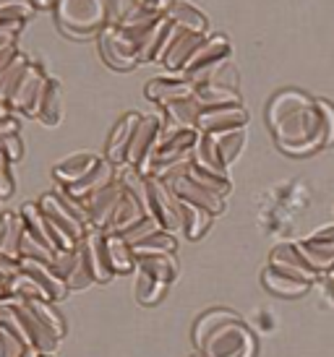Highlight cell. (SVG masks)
<instances>
[{"label": "cell", "mask_w": 334, "mask_h": 357, "mask_svg": "<svg viewBox=\"0 0 334 357\" xmlns=\"http://www.w3.org/2000/svg\"><path fill=\"white\" fill-rule=\"evenodd\" d=\"M167 185L173 188V193L177 196V201L204 208V211H209L212 217H217V214H222V211H225V199H219L217 193H212L209 188H204V185L196 183L191 175H180V178L170 180Z\"/></svg>", "instance_id": "obj_12"}, {"label": "cell", "mask_w": 334, "mask_h": 357, "mask_svg": "<svg viewBox=\"0 0 334 357\" xmlns=\"http://www.w3.org/2000/svg\"><path fill=\"white\" fill-rule=\"evenodd\" d=\"M6 298H8V279L0 277V300H6Z\"/></svg>", "instance_id": "obj_54"}, {"label": "cell", "mask_w": 334, "mask_h": 357, "mask_svg": "<svg viewBox=\"0 0 334 357\" xmlns=\"http://www.w3.org/2000/svg\"><path fill=\"white\" fill-rule=\"evenodd\" d=\"M246 123H248V112L243 109V105L204 109L201 118H198V133L217 136V133H227V130L246 128Z\"/></svg>", "instance_id": "obj_18"}, {"label": "cell", "mask_w": 334, "mask_h": 357, "mask_svg": "<svg viewBox=\"0 0 334 357\" xmlns=\"http://www.w3.org/2000/svg\"><path fill=\"white\" fill-rule=\"evenodd\" d=\"M167 29H170V19L162 16V19L144 34V40H141V45H138V58H141V63H157Z\"/></svg>", "instance_id": "obj_31"}, {"label": "cell", "mask_w": 334, "mask_h": 357, "mask_svg": "<svg viewBox=\"0 0 334 357\" xmlns=\"http://www.w3.org/2000/svg\"><path fill=\"white\" fill-rule=\"evenodd\" d=\"M141 118L144 115H138V112H126L115 123V128L110 130L108 146H105V159H110L112 165H126L128 151H131V144H133V136H136Z\"/></svg>", "instance_id": "obj_17"}, {"label": "cell", "mask_w": 334, "mask_h": 357, "mask_svg": "<svg viewBox=\"0 0 334 357\" xmlns=\"http://www.w3.org/2000/svg\"><path fill=\"white\" fill-rule=\"evenodd\" d=\"M165 16L173 21V24H177L180 29L194 31V34H207V29H209L207 16H204L196 6H191V3H175Z\"/></svg>", "instance_id": "obj_26"}, {"label": "cell", "mask_w": 334, "mask_h": 357, "mask_svg": "<svg viewBox=\"0 0 334 357\" xmlns=\"http://www.w3.org/2000/svg\"><path fill=\"white\" fill-rule=\"evenodd\" d=\"M24 217V225H27V232H29L34 240H40L42 245H48L50 250L55 253H63V250H76L79 243L68 240L66 235H60L58 229L50 225V219L42 214V208L37 204H24L19 211Z\"/></svg>", "instance_id": "obj_10"}, {"label": "cell", "mask_w": 334, "mask_h": 357, "mask_svg": "<svg viewBox=\"0 0 334 357\" xmlns=\"http://www.w3.org/2000/svg\"><path fill=\"white\" fill-rule=\"evenodd\" d=\"M13 219H16V214H13V211L0 214V253H3V243H6V238H8L10 227H13Z\"/></svg>", "instance_id": "obj_53"}, {"label": "cell", "mask_w": 334, "mask_h": 357, "mask_svg": "<svg viewBox=\"0 0 334 357\" xmlns=\"http://www.w3.org/2000/svg\"><path fill=\"white\" fill-rule=\"evenodd\" d=\"M198 355L204 357H254L256 339L251 328L240 318H230L227 324L217 328L215 334L198 347Z\"/></svg>", "instance_id": "obj_4"}, {"label": "cell", "mask_w": 334, "mask_h": 357, "mask_svg": "<svg viewBox=\"0 0 334 357\" xmlns=\"http://www.w3.org/2000/svg\"><path fill=\"white\" fill-rule=\"evenodd\" d=\"M99 162H102V157L89 154V151H81V154H73V157L63 159L60 165H55L52 178L58 180L60 188H73V185H79L81 180L87 178L92 169L97 167Z\"/></svg>", "instance_id": "obj_19"}, {"label": "cell", "mask_w": 334, "mask_h": 357, "mask_svg": "<svg viewBox=\"0 0 334 357\" xmlns=\"http://www.w3.org/2000/svg\"><path fill=\"white\" fill-rule=\"evenodd\" d=\"M19 268H21V261H16V258H8L6 253H0V277L10 282V279L19 274Z\"/></svg>", "instance_id": "obj_49"}, {"label": "cell", "mask_w": 334, "mask_h": 357, "mask_svg": "<svg viewBox=\"0 0 334 357\" xmlns=\"http://www.w3.org/2000/svg\"><path fill=\"white\" fill-rule=\"evenodd\" d=\"M209 225H212V214L209 211L180 201V232L188 240H198L209 229Z\"/></svg>", "instance_id": "obj_29"}, {"label": "cell", "mask_w": 334, "mask_h": 357, "mask_svg": "<svg viewBox=\"0 0 334 357\" xmlns=\"http://www.w3.org/2000/svg\"><path fill=\"white\" fill-rule=\"evenodd\" d=\"M138 274H147L154 282L173 284L177 277V261L175 256H138Z\"/></svg>", "instance_id": "obj_25"}, {"label": "cell", "mask_w": 334, "mask_h": 357, "mask_svg": "<svg viewBox=\"0 0 334 357\" xmlns=\"http://www.w3.org/2000/svg\"><path fill=\"white\" fill-rule=\"evenodd\" d=\"M94 282H97V279H94V271H92L87 256H84V253H81V248H79V264H76V268L71 271V277L66 279V284H68L71 292H76V289L92 287Z\"/></svg>", "instance_id": "obj_41"}, {"label": "cell", "mask_w": 334, "mask_h": 357, "mask_svg": "<svg viewBox=\"0 0 334 357\" xmlns=\"http://www.w3.org/2000/svg\"><path fill=\"white\" fill-rule=\"evenodd\" d=\"M13 303V310H16V318H19L21 326V337L27 342V347L37 349L42 355H55L60 347V337L55 331H50L40 318L29 310V305L24 300H10Z\"/></svg>", "instance_id": "obj_9"}, {"label": "cell", "mask_w": 334, "mask_h": 357, "mask_svg": "<svg viewBox=\"0 0 334 357\" xmlns=\"http://www.w3.org/2000/svg\"><path fill=\"white\" fill-rule=\"evenodd\" d=\"M230 52H233V47H230L227 37H222V34H209L207 40H204V45L194 52V58L188 60V66L183 68V76L194 81L196 86L204 84L212 76V70H217L222 63H227Z\"/></svg>", "instance_id": "obj_6"}, {"label": "cell", "mask_w": 334, "mask_h": 357, "mask_svg": "<svg viewBox=\"0 0 334 357\" xmlns=\"http://www.w3.org/2000/svg\"><path fill=\"white\" fill-rule=\"evenodd\" d=\"M144 217H149V214H147V206H144L141 196L123 185V199H120L118 208H115V217L110 222L108 232L123 235V232H128L131 227H136Z\"/></svg>", "instance_id": "obj_20"}, {"label": "cell", "mask_w": 334, "mask_h": 357, "mask_svg": "<svg viewBox=\"0 0 334 357\" xmlns=\"http://www.w3.org/2000/svg\"><path fill=\"white\" fill-rule=\"evenodd\" d=\"M10 165H13V162L0 151V199L13 196V188H16V183H13V172H10Z\"/></svg>", "instance_id": "obj_46"}, {"label": "cell", "mask_w": 334, "mask_h": 357, "mask_svg": "<svg viewBox=\"0 0 334 357\" xmlns=\"http://www.w3.org/2000/svg\"><path fill=\"white\" fill-rule=\"evenodd\" d=\"M194 357H204V355H194Z\"/></svg>", "instance_id": "obj_58"}, {"label": "cell", "mask_w": 334, "mask_h": 357, "mask_svg": "<svg viewBox=\"0 0 334 357\" xmlns=\"http://www.w3.org/2000/svg\"><path fill=\"white\" fill-rule=\"evenodd\" d=\"M209 34H194V31H183L180 34V40L173 45V50L167 52V58L162 60V66H165L170 73H183V68L188 66V60L194 58V52L204 45Z\"/></svg>", "instance_id": "obj_22"}, {"label": "cell", "mask_w": 334, "mask_h": 357, "mask_svg": "<svg viewBox=\"0 0 334 357\" xmlns=\"http://www.w3.org/2000/svg\"><path fill=\"white\" fill-rule=\"evenodd\" d=\"M27 305H29L31 313L40 318V321L50 328V331H55L60 339L66 337V321H63V316L58 313L55 303H50V300H29Z\"/></svg>", "instance_id": "obj_35"}, {"label": "cell", "mask_w": 334, "mask_h": 357, "mask_svg": "<svg viewBox=\"0 0 334 357\" xmlns=\"http://www.w3.org/2000/svg\"><path fill=\"white\" fill-rule=\"evenodd\" d=\"M115 180H118V178H115V165H112L110 159L102 157V162H99L97 167L89 172L87 178L81 180L79 185L66 188V190H68V196H73L76 201H81V204H84V201H89L94 193H99L102 188H108L110 183H115Z\"/></svg>", "instance_id": "obj_21"}, {"label": "cell", "mask_w": 334, "mask_h": 357, "mask_svg": "<svg viewBox=\"0 0 334 357\" xmlns=\"http://www.w3.org/2000/svg\"><path fill=\"white\" fill-rule=\"evenodd\" d=\"M37 10L34 0H0V21H24Z\"/></svg>", "instance_id": "obj_40"}, {"label": "cell", "mask_w": 334, "mask_h": 357, "mask_svg": "<svg viewBox=\"0 0 334 357\" xmlns=\"http://www.w3.org/2000/svg\"><path fill=\"white\" fill-rule=\"evenodd\" d=\"M175 248L177 243L173 238V232H167V229H159L154 232L152 238H147L144 243H138L136 248V256H175Z\"/></svg>", "instance_id": "obj_32"}, {"label": "cell", "mask_w": 334, "mask_h": 357, "mask_svg": "<svg viewBox=\"0 0 334 357\" xmlns=\"http://www.w3.org/2000/svg\"><path fill=\"white\" fill-rule=\"evenodd\" d=\"M81 253L87 256L89 266L94 271V279H97L99 284H105L110 279L115 277V271H112V264H110V253H108V232L105 229H97V227H89L84 240L79 243Z\"/></svg>", "instance_id": "obj_13"}, {"label": "cell", "mask_w": 334, "mask_h": 357, "mask_svg": "<svg viewBox=\"0 0 334 357\" xmlns=\"http://www.w3.org/2000/svg\"><path fill=\"white\" fill-rule=\"evenodd\" d=\"M76 264H79V248L76 250H63V253H58L55 256V261H52V268H55V274L63 279L71 277V271L76 268Z\"/></svg>", "instance_id": "obj_44"}, {"label": "cell", "mask_w": 334, "mask_h": 357, "mask_svg": "<svg viewBox=\"0 0 334 357\" xmlns=\"http://www.w3.org/2000/svg\"><path fill=\"white\" fill-rule=\"evenodd\" d=\"M42 355V352H37V349H27V352H24V355H21V357H40Z\"/></svg>", "instance_id": "obj_56"}, {"label": "cell", "mask_w": 334, "mask_h": 357, "mask_svg": "<svg viewBox=\"0 0 334 357\" xmlns=\"http://www.w3.org/2000/svg\"><path fill=\"white\" fill-rule=\"evenodd\" d=\"M120 199H123V183L115 180V183H110L108 188H102L89 201H84L87 217H89V227H97V229H105V232H108Z\"/></svg>", "instance_id": "obj_16"}, {"label": "cell", "mask_w": 334, "mask_h": 357, "mask_svg": "<svg viewBox=\"0 0 334 357\" xmlns=\"http://www.w3.org/2000/svg\"><path fill=\"white\" fill-rule=\"evenodd\" d=\"M48 73L37 66V63H29L24 76L19 79L13 94L8 97V107L13 112H24L27 118H37V105H40V97L45 91V84H48Z\"/></svg>", "instance_id": "obj_8"}, {"label": "cell", "mask_w": 334, "mask_h": 357, "mask_svg": "<svg viewBox=\"0 0 334 357\" xmlns=\"http://www.w3.org/2000/svg\"><path fill=\"white\" fill-rule=\"evenodd\" d=\"M159 222L157 219H152V217H144L141 222H138L136 227H131L128 232H123V238H126V243H131L133 248H136L138 243H144L147 238H152L154 232H159Z\"/></svg>", "instance_id": "obj_42"}, {"label": "cell", "mask_w": 334, "mask_h": 357, "mask_svg": "<svg viewBox=\"0 0 334 357\" xmlns=\"http://www.w3.org/2000/svg\"><path fill=\"white\" fill-rule=\"evenodd\" d=\"M215 141H217V149H219L222 162L230 167V165L238 159V154L243 151V144H246V130L238 128V130H227V133H217Z\"/></svg>", "instance_id": "obj_36"}, {"label": "cell", "mask_w": 334, "mask_h": 357, "mask_svg": "<svg viewBox=\"0 0 334 357\" xmlns=\"http://www.w3.org/2000/svg\"><path fill=\"white\" fill-rule=\"evenodd\" d=\"M37 8H55V0H34Z\"/></svg>", "instance_id": "obj_55"}, {"label": "cell", "mask_w": 334, "mask_h": 357, "mask_svg": "<svg viewBox=\"0 0 334 357\" xmlns=\"http://www.w3.org/2000/svg\"><path fill=\"white\" fill-rule=\"evenodd\" d=\"M60 118H63V91L58 81L48 79L40 105H37V120H42L45 126H58Z\"/></svg>", "instance_id": "obj_24"}, {"label": "cell", "mask_w": 334, "mask_h": 357, "mask_svg": "<svg viewBox=\"0 0 334 357\" xmlns=\"http://www.w3.org/2000/svg\"><path fill=\"white\" fill-rule=\"evenodd\" d=\"M144 206L152 219H157L159 227L167 232L180 229V201L165 180L144 178Z\"/></svg>", "instance_id": "obj_5"}, {"label": "cell", "mask_w": 334, "mask_h": 357, "mask_svg": "<svg viewBox=\"0 0 334 357\" xmlns=\"http://www.w3.org/2000/svg\"><path fill=\"white\" fill-rule=\"evenodd\" d=\"M204 107L198 105L196 97H188V100H180L175 105L165 107V120L173 123L177 128H196L198 130V118H201Z\"/></svg>", "instance_id": "obj_27"}, {"label": "cell", "mask_w": 334, "mask_h": 357, "mask_svg": "<svg viewBox=\"0 0 334 357\" xmlns=\"http://www.w3.org/2000/svg\"><path fill=\"white\" fill-rule=\"evenodd\" d=\"M138 6H141V8H147V10H152V13L165 16L167 10L175 6V0H138Z\"/></svg>", "instance_id": "obj_51"}, {"label": "cell", "mask_w": 334, "mask_h": 357, "mask_svg": "<svg viewBox=\"0 0 334 357\" xmlns=\"http://www.w3.org/2000/svg\"><path fill=\"white\" fill-rule=\"evenodd\" d=\"M198 105L204 109H215V107H230V105H240V97H238L235 89H225V86H215V84H204V86H196Z\"/></svg>", "instance_id": "obj_30"}, {"label": "cell", "mask_w": 334, "mask_h": 357, "mask_svg": "<svg viewBox=\"0 0 334 357\" xmlns=\"http://www.w3.org/2000/svg\"><path fill=\"white\" fill-rule=\"evenodd\" d=\"M19 130H21V123L13 112L0 115V139H3V136H10V133H19Z\"/></svg>", "instance_id": "obj_50"}, {"label": "cell", "mask_w": 334, "mask_h": 357, "mask_svg": "<svg viewBox=\"0 0 334 357\" xmlns=\"http://www.w3.org/2000/svg\"><path fill=\"white\" fill-rule=\"evenodd\" d=\"M230 318H235V313H230V310H209V313H204V316L198 318L196 326H194V344H196V349L201 347L222 324H227Z\"/></svg>", "instance_id": "obj_34"}, {"label": "cell", "mask_w": 334, "mask_h": 357, "mask_svg": "<svg viewBox=\"0 0 334 357\" xmlns=\"http://www.w3.org/2000/svg\"><path fill=\"white\" fill-rule=\"evenodd\" d=\"M19 58V50H16V45H8V47H0V76L6 73L13 60Z\"/></svg>", "instance_id": "obj_52"}, {"label": "cell", "mask_w": 334, "mask_h": 357, "mask_svg": "<svg viewBox=\"0 0 334 357\" xmlns=\"http://www.w3.org/2000/svg\"><path fill=\"white\" fill-rule=\"evenodd\" d=\"M40 357H52V355H40Z\"/></svg>", "instance_id": "obj_57"}, {"label": "cell", "mask_w": 334, "mask_h": 357, "mask_svg": "<svg viewBox=\"0 0 334 357\" xmlns=\"http://www.w3.org/2000/svg\"><path fill=\"white\" fill-rule=\"evenodd\" d=\"M141 10L147 8H141L138 0H115V6H112V24H123V21L133 19Z\"/></svg>", "instance_id": "obj_45"}, {"label": "cell", "mask_w": 334, "mask_h": 357, "mask_svg": "<svg viewBox=\"0 0 334 357\" xmlns=\"http://www.w3.org/2000/svg\"><path fill=\"white\" fill-rule=\"evenodd\" d=\"M0 151L10 159V162H19L24 157V144H21V133H10L0 139Z\"/></svg>", "instance_id": "obj_47"}, {"label": "cell", "mask_w": 334, "mask_h": 357, "mask_svg": "<svg viewBox=\"0 0 334 357\" xmlns=\"http://www.w3.org/2000/svg\"><path fill=\"white\" fill-rule=\"evenodd\" d=\"M108 253H110V264H112L115 277H118V274H133L138 268L136 250H133L131 243H126L123 235L108 232Z\"/></svg>", "instance_id": "obj_23"}, {"label": "cell", "mask_w": 334, "mask_h": 357, "mask_svg": "<svg viewBox=\"0 0 334 357\" xmlns=\"http://www.w3.org/2000/svg\"><path fill=\"white\" fill-rule=\"evenodd\" d=\"M8 298L24 300V303H29V300H48L45 298V292H42L27 274H21V271L8 282Z\"/></svg>", "instance_id": "obj_38"}, {"label": "cell", "mask_w": 334, "mask_h": 357, "mask_svg": "<svg viewBox=\"0 0 334 357\" xmlns=\"http://www.w3.org/2000/svg\"><path fill=\"white\" fill-rule=\"evenodd\" d=\"M110 13V0H55L58 26L76 40L99 34L108 26Z\"/></svg>", "instance_id": "obj_2"}, {"label": "cell", "mask_w": 334, "mask_h": 357, "mask_svg": "<svg viewBox=\"0 0 334 357\" xmlns=\"http://www.w3.org/2000/svg\"><path fill=\"white\" fill-rule=\"evenodd\" d=\"M269 126L287 154H308L334 141V107L300 91H282L269 105Z\"/></svg>", "instance_id": "obj_1"}, {"label": "cell", "mask_w": 334, "mask_h": 357, "mask_svg": "<svg viewBox=\"0 0 334 357\" xmlns=\"http://www.w3.org/2000/svg\"><path fill=\"white\" fill-rule=\"evenodd\" d=\"M27 66H29V60L24 58L19 52V58L10 63L8 68H6V73L0 76V102L3 105H8V97L13 94V89H16V84H19V79L24 76V70H27Z\"/></svg>", "instance_id": "obj_39"}, {"label": "cell", "mask_w": 334, "mask_h": 357, "mask_svg": "<svg viewBox=\"0 0 334 357\" xmlns=\"http://www.w3.org/2000/svg\"><path fill=\"white\" fill-rule=\"evenodd\" d=\"M162 130H165V118L162 115H144L141 118L126 159L128 167H138V165H144V162L154 157L159 141H162Z\"/></svg>", "instance_id": "obj_11"}, {"label": "cell", "mask_w": 334, "mask_h": 357, "mask_svg": "<svg viewBox=\"0 0 334 357\" xmlns=\"http://www.w3.org/2000/svg\"><path fill=\"white\" fill-rule=\"evenodd\" d=\"M24 24L21 21H0V47L16 45V37L21 34Z\"/></svg>", "instance_id": "obj_48"}, {"label": "cell", "mask_w": 334, "mask_h": 357, "mask_svg": "<svg viewBox=\"0 0 334 357\" xmlns=\"http://www.w3.org/2000/svg\"><path fill=\"white\" fill-rule=\"evenodd\" d=\"M149 102H154L159 107L165 109L170 105H175L180 100H188V97H194L196 94V84L186 76H162V79H152L147 84V89H144Z\"/></svg>", "instance_id": "obj_15"}, {"label": "cell", "mask_w": 334, "mask_h": 357, "mask_svg": "<svg viewBox=\"0 0 334 357\" xmlns=\"http://www.w3.org/2000/svg\"><path fill=\"white\" fill-rule=\"evenodd\" d=\"M99 37V55L115 70H133L141 63L138 60V47L128 40L123 29L115 24H108L105 29L97 34Z\"/></svg>", "instance_id": "obj_7"}, {"label": "cell", "mask_w": 334, "mask_h": 357, "mask_svg": "<svg viewBox=\"0 0 334 357\" xmlns=\"http://www.w3.org/2000/svg\"><path fill=\"white\" fill-rule=\"evenodd\" d=\"M21 274H27V277L37 284V287L45 292V298L50 303H63V300L68 298V284H66V279L58 277L55 274V268L52 264H45V261H31V258H24L21 261Z\"/></svg>", "instance_id": "obj_14"}, {"label": "cell", "mask_w": 334, "mask_h": 357, "mask_svg": "<svg viewBox=\"0 0 334 357\" xmlns=\"http://www.w3.org/2000/svg\"><path fill=\"white\" fill-rule=\"evenodd\" d=\"M264 284L272 292L277 295H282V298H295V295H300L308 289V282L305 279H298L293 274H287V271H279V268L269 266L264 271Z\"/></svg>", "instance_id": "obj_28"}, {"label": "cell", "mask_w": 334, "mask_h": 357, "mask_svg": "<svg viewBox=\"0 0 334 357\" xmlns=\"http://www.w3.org/2000/svg\"><path fill=\"white\" fill-rule=\"evenodd\" d=\"M167 289H170V284L154 282V279H149L147 274H138V271H136L133 295H136L138 305H157V303H162V298L167 295Z\"/></svg>", "instance_id": "obj_33"}, {"label": "cell", "mask_w": 334, "mask_h": 357, "mask_svg": "<svg viewBox=\"0 0 334 357\" xmlns=\"http://www.w3.org/2000/svg\"><path fill=\"white\" fill-rule=\"evenodd\" d=\"M37 206L42 208V214L50 219V225L58 229L60 235H66L73 243H81L84 235L89 229V217H87V206L76 201L73 196H68L66 188L50 190L45 193Z\"/></svg>", "instance_id": "obj_3"}, {"label": "cell", "mask_w": 334, "mask_h": 357, "mask_svg": "<svg viewBox=\"0 0 334 357\" xmlns=\"http://www.w3.org/2000/svg\"><path fill=\"white\" fill-rule=\"evenodd\" d=\"M24 232H27L24 217H21V214H16V219H13V227H10L6 243H3V253H6L8 258H16V261H19V248H21V238H24Z\"/></svg>", "instance_id": "obj_43"}, {"label": "cell", "mask_w": 334, "mask_h": 357, "mask_svg": "<svg viewBox=\"0 0 334 357\" xmlns=\"http://www.w3.org/2000/svg\"><path fill=\"white\" fill-rule=\"evenodd\" d=\"M188 175L196 180V183H201L204 188H209L212 193H217L219 199H225L227 193H230V178L227 175H217V172H209V169H201V167H196L194 162H191V169H188Z\"/></svg>", "instance_id": "obj_37"}]
</instances>
